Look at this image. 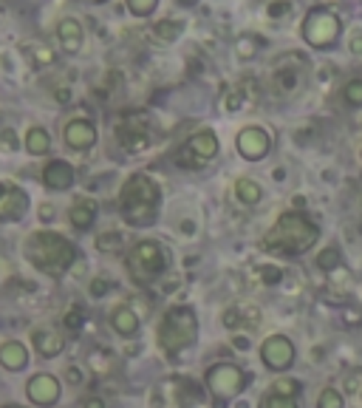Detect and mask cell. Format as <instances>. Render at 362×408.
Wrapping results in <instances>:
<instances>
[{
    "label": "cell",
    "mask_w": 362,
    "mask_h": 408,
    "mask_svg": "<svg viewBox=\"0 0 362 408\" xmlns=\"http://www.w3.org/2000/svg\"><path fill=\"white\" fill-rule=\"evenodd\" d=\"M320 238V227H317L308 216L303 213H283L275 227L263 235V250L278 253V256H300L308 247H314Z\"/></svg>",
    "instance_id": "1"
},
{
    "label": "cell",
    "mask_w": 362,
    "mask_h": 408,
    "mask_svg": "<svg viewBox=\"0 0 362 408\" xmlns=\"http://www.w3.org/2000/svg\"><path fill=\"white\" fill-rule=\"evenodd\" d=\"M159 201H162L159 185L145 173H136L122 185L119 193L122 219L133 227H150L159 216Z\"/></svg>",
    "instance_id": "2"
},
{
    "label": "cell",
    "mask_w": 362,
    "mask_h": 408,
    "mask_svg": "<svg viewBox=\"0 0 362 408\" xmlns=\"http://www.w3.org/2000/svg\"><path fill=\"white\" fill-rule=\"evenodd\" d=\"M26 256L40 272H49V275L60 278L74 264L77 250L68 238H63L52 230H40L26 241Z\"/></svg>",
    "instance_id": "3"
},
{
    "label": "cell",
    "mask_w": 362,
    "mask_h": 408,
    "mask_svg": "<svg viewBox=\"0 0 362 408\" xmlns=\"http://www.w3.org/2000/svg\"><path fill=\"white\" fill-rule=\"evenodd\" d=\"M198 338V320L190 306H173L159 326V343L167 354H178L196 343Z\"/></svg>",
    "instance_id": "4"
},
{
    "label": "cell",
    "mask_w": 362,
    "mask_h": 408,
    "mask_svg": "<svg viewBox=\"0 0 362 408\" xmlns=\"http://www.w3.org/2000/svg\"><path fill=\"white\" fill-rule=\"evenodd\" d=\"M167 267V253L159 241H139L127 256V269L139 283L156 281Z\"/></svg>",
    "instance_id": "5"
},
{
    "label": "cell",
    "mask_w": 362,
    "mask_h": 408,
    "mask_svg": "<svg viewBox=\"0 0 362 408\" xmlns=\"http://www.w3.org/2000/svg\"><path fill=\"white\" fill-rule=\"evenodd\" d=\"M308 71V60L297 52H289L272 65V91L278 97H294L303 88V79Z\"/></svg>",
    "instance_id": "6"
},
{
    "label": "cell",
    "mask_w": 362,
    "mask_h": 408,
    "mask_svg": "<svg viewBox=\"0 0 362 408\" xmlns=\"http://www.w3.org/2000/svg\"><path fill=\"white\" fill-rule=\"evenodd\" d=\"M343 23L331 9H311L303 20V40L311 49H331L340 40Z\"/></svg>",
    "instance_id": "7"
},
{
    "label": "cell",
    "mask_w": 362,
    "mask_h": 408,
    "mask_svg": "<svg viewBox=\"0 0 362 408\" xmlns=\"http://www.w3.org/2000/svg\"><path fill=\"white\" fill-rule=\"evenodd\" d=\"M215 153H218V136L212 131H198L175 150V162L181 168L198 171V168L207 165L210 159H215Z\"/></svg>",
    "instance_id": "8"
},
{
    "label": "cell",
    "mask_w": 362,
    "mask_h": 408,
    "mask_svg": "<svg viewBox=\"0 0 362 408\" xmlns=\"http://www.w3.org/2000/svg\"><path fill=\"white\" fill-rule=\"evenodd\" d=\"M246 386V375L233 363H215L207 372V389L218 397V400H233L244 391Z\"/></svg>",
    "instance_id": "9"
},
{
    "label": "cell",
    "mask_w": 362,
    "mask_h": 408,
    "mask_svg": "<svg viewBox=\"0 0 362 408\" xmlns=\"http://www.w3.org/2000/svg\"><path fill=\"white\" fill-rule=\"evenodd\" d=\"M260 357H263V363L269 366V369L283 372L294 363V346H292V340L286 335H272V338L263 340Z\"/></svg>",
    "instance_id": "10"
},
{
    "label": "cell",
    "mask_w": 362,
    "mask_h": 408,
    "mask_svg": "<svg viewBox=\"0 0 362 408\" xmlns=\"http://www.w3.org/2000/svg\"><path fill=\"white\" fill-rule=\"evenodd\" d=\"M116 136H119V145L127 150V153H139L150 145V134H148V125L145 119L139 116H125L116 128Z\"/></svg>",
    "instance_id": "11"
},
{
    "label": "cell",
    "mask_w": 362,
    "mask_h": 408,
    "mask_svg": "<svg viewBox=\"0 0 362 408\" xmlns=\"http://www.w3.org/2000/svg\"><path fill=\"white\" fill-rule=\"evenodd\" d=\"M29 210V198L15 182H0V221H17Z\"/></svg>",
    "instance_id": "12"
},
{
    "label": "cell",
    "mask_w": 362,
    "mask_h": 408,
    "mask_svg": "<svg viewBox=\"0 0 362 408\" xmlns=\"http://www.w3.org/2000/svg\"><path fill=\"white\" fill-rule=\"evenodd\" d=\"M235 145H238V153H241L244 159L258 162V159H263V156L269 153V148H272V136H269L263 128L249 125V128H244V131L238 134Z\"/></svg>",
    "instance_id": "13"
},
{
    "label": "cell",
    "mask_w": 362,
    "mask_h": 408,
    "mask_svg": "<svg viewBox=\"0 0 362 408\" xmlns=\"http://www.w3.org/2000/svg\"><path fill=\"white\" fill-rule=\"evenodd\" d=\"M26 394L34 405H54L60 400V383L52 375H34L26 386Z\"/></svg>",
    "instance_id": "14"
},
{
    "label": "cell",
    "mask_w": 362,
    "mask_h": 408,
    "mask_svg": "<svg viewBox=\"0 0 362 408\" xmlns=\"http://www.w3.org/2000/svg\"><path fill=\"white\" fill-rule=\"evenodd\" d=\"M63 136H65V145L74 148V150H88L97 142V131L88 119H71L63 131Z\"/></svg>",
    "instance_id": "15"
},
{
    "label": "cell",
    "mask_w": 362,
    "mask_h": 408,
    "mask_svg": "<svg viewBox=\"0 0 362 408\" xmlns=\"http://www.w3.org/2000/svg\"><path fill=\"white\" fill-rule=\"evenodd\" d=\"M42 182H45V187H52V190H68L74 185V168L63 159H54V162L45 165Z\"/></svg>",
    "instance_id": "16"
},
{
    "label": "cell",
    "mask_w": 362,
    "mask_h": 408,
    "mask_svg": "<svg viewBox=\"0 0 362 408\" xmlns=\"http://www.w3.org/2000/svg\"><path fill=\"white\" fill-rule=\"evenodd\" d=\"M0 366H3V369H9V372L26 369V366H29V352H26V346H23V343H15V340L3 343V346H0Z\"/></svg>",
    "instance_id": "17"
},
{
    "label": "cell",
    "mask_w": 362,
    "mask_h": 408,
    "mask_svg": "<svg viewBox=\"0 0 362 408\" xmlns=\"http://www.w3.org/2000/svg\"><path fill=\"white\" fill-rule=\"evenodd\" d=\"M57 37H60V46H63L68 54H77L79 46H82V26H79L74 17H65V20H60V26H57Z\"/></svg>",
    "instance_id": "18"
},
{
    "label": "cell",
    "mask_w": 362,
    "mask_h": 408,
    "mask_svg": "<svg viewBox=\"0 0 362 408\" xmlns=\"http://www.w3.org/2000/svg\"><path fill=\"white\" fill-rule=\"evenodd\" d=\"M34 346H37V352L42 354V357H57L60 352H63V346H65V340L57 335V332H52V329H40V332H34Z\"/></svg>",
    "instance_id": "19"
},
{
    "label": "cell",
    "mask_w": 362,
    "mask_h": 408,
    "mask_svg": "<svg viewBox=\"0 0 362 408\" xmlns=\"http://www.w3.org/2000/svg\"><path fill=\"white\" fill-rule=\"evenodd\" d=\"M94 216H97V204L88 201V198H79L74 207L68 210V221H71L77 230H88L90 221H94Z\"/></svg>",
    "instance_id": "20"
},
{
    "label": "cell",
    "mask_w": 362,
    "mask_h": 408,
    "mask_svg": "<svg viewBox=\"0 0 362 408\" xmlns=\"http://www.w3.org/2000/svg\"><path fill=\"white\" fill-rule=\"evenodd\" d=\"M111 326L119 332V335H133L136 329H139V317H136V312L133 309H127V306H119V309H113L111 312Z\"/></svg>",
    "instance_id": "21"
},
{
    "label": "cell",
    "mask_w": 362,
    "mask_h": 408,
    "mask_svg": "<svg viewBox=\"0 0 362 408\" xmlns=\"http://www.w3.org/2000/svg\"><path fill=\"white\" fill-rule=\"evenodd\" d=\"M52 148V139H49V131L45 128H31L26 134V150L34 153V156H42V153H49Z\"/></svg>",
    "instance_id": "22"
},
{
    "label": "cell",
    "mask_w": 362,
    "mask_h": 408,
    "mask_svg": "<svg viewBox=\"0 0 362 408\" xmlns=\"http://www.w3.org/2000/svg\"><path fill=\"white\" fill-rule=\"evenodd\" d=\"M235 196H238V201H244V204H258L260 201V185L258 182H252V179H238L235 182Z\"/></svg>",
    "instance_id": "23"
},
{
    "label": "cell",
    "mask_w": 362,
    "mask_h": 408,
    "mask_svg": "<svg viewBox=\"0 0 362 408\" xmlns=\"http://www.w3.org/2000/svg\"><path fill=\"white\" fill-rule=\"evenodd\" d=\"M181 31H184V23H181V20H162L153 29V34L162 40V43H173L175 37H181Z\"/></svg>",
    "instance_id": "24"
},
{
    "label": "cell",
    "mask_w": 362,
    "mask_h": 408,
    "mask_svg": "<svg viewBox=\"0 0 362 408\" xmlns=\"http://www.w3.org/2000/svg\"><path fill=\"white\" fill-rule=\"evenodd\" d=\"M26 52L34 57V65L37 68H45V65L54 63V52L49 46H42V43H26Z\"/></svg>",
    "instance_id": "25"
},
{
    "label": "cell",
    "mask_w": 362,
    "mask_h": 408,
    "mask_svg": "<svg viewBox=\"0 0 362 408\" xmlns=\"http://www.w3.org/2000/svg\"><path fill=\"white\" fill-rule=\"evenodd\" d=\"M90 366H94V372H97V375H108V372L113 369V354L105 352V349L90 352Z\"/></svg>",
    "instance_id": "26"
},
{
    "label": "cell",
    "mask_w": 362,
    "mask_h": 408,
    "mask_svg": "<svg viewBox=\"0 0 362 408\" xmlns=\"http://www.w3.org/2000/svg\"><path fill=\"white\" fill-rule=\"evenodd\" d=\"M343 97L348 105L359 108L362 105V79H348V83L343 86Z\"/></svg>",
    "instance_id": "27"
},
{
    "label": "cell",
    "mask_w": 362,
    "mask_h": 408,
    "mask_svg": "<svg viewBox=\"0 0 362 408\" xmlns=\"http://www.w3.org/2000/svg\"><path fill=\"white\" fill-rule=\"evenodd\" d=\"M258 43H260V40H258V37H249V34L238 37V46H235L238 57H241V60H249V57H255V54H258Z\"/></svg>",
    "instance_id": "28"
},
{
    "label": "cell",
    "mask_w": 362,
    "mask_h": 408,
    "mask_svg": "<svg viewBox=\"0 0 362 408\" xmlns=\"http://www.w3.org/2000/svg\"><path fill=\"white\" fill-rule=\"evenodd\" d=\"M317 267H320V269H326V272L337 269V267H340V250H337V247H329V250H323L320 256H317Z\"/></svg>",
    "instance_id": "29"
},
{
    "label": "cell",
    "mask_w": 362,
    "mask_h": 408,
    "mask_svg": "<svg viewBox=\"0 0 362 408\" xmlns=\"http://www.w3.org/2000/svg\"><path fill=\"white\" fill-rule=\"evenodd\" d=\"M317 408H343V397L337 389H323L317 397Z\"/></svg>",
    "instance_id": "30"
},
{
    "label": "cell",
    "mask_w": 362,
    "mask_h": 408,
    "mask_svg": "<svg viewBox=\"0 0 362 408\" xmlns=\"http://www.w3.org/2000/svg\"><path fill=\"white\" fill-rule=\"evenodd\" d=\"M156 6H159V0H127V9H130L136 17H148V15H153Z\"/></svg>",
    "instance_id": "31"
},
{
    "label": "cell",
    "mask_w": 362,
    "mask_h": 408,
    "mask_svg": "<svg viewBox=\"0 0 362 408\" xmlns=\"http://www.w3.org/2000/svg\"><path fill=\"white\" fill-rule=\"evenodd\" d=\"M263 408H297V402H294V397H281L272 391L263 397Z\"/></svg>",
    "instance_id": "32"
},
{
    "label": "cell",
    "mask_w": 362,
    "mask_h": 408,
    "mask_svg": "<svg viewBox=\"0 0 362 408\" xmlns=\"http://www.w3.org/2000/svg\"><path fill=\"white\" fill-rule=\"evenodd\" d=\"M260 281L266 283V287H275V283L283 281V269H278V267H260Z\"/></svg>",
    "instance_id": "33"
},
{
    "label": "cell",
    "mask_w": 362,
    "mask_h": 408,
    "mask_svg": "<svg viewBox=\"0 0 362 408\" xmlns=\"http://www.w3.org/2000/svg\"><path fill=\"white\" fill-rule=\"evenodd\" d=\"M275 394H281V397H297V391H300V383L297 380H278L275 383V389H272Z\"/></svg>",
    "instance_id": "34"
},
{
    "label": "cell",
    "mask_w": 362,
    "mask_h": 408,
    "mask_svg": "<svg viewBox=\"0 0 362 408\" xmlns=\"http://www.w3.org/2000/svg\"><path fill=\"white\" fill-rule=\"evenodd\" d=\"M345 391H348V394L362 391V369H351V372H348V377H345Z\"/></svg>",
    "instance_id": "35"
},
{
    "label": "cell",
    "mask_w": 362,
    "mask_h": 408,
    "mask_svg": "<svg viewBox=\"0 0 362 408\" xmlns=\"http://www.w3.org/2000/svg\"><path fill=\"white\" fill-rule=\"evenodd\" d=\"M289 9H292L289 0H275V3H269V17H281V15H286Z\"/></svg>",
    "instance_id": "36"
},
{
    "label": "cell",
    "mask_w": 362,
    "mask_h": 408,
    "mask_svg": "<svg viewBox=\"0 0 362 408\" xmlns=\"http://www.w3.org/2000/svg\"><path fill=\"white\" fill-rule=\"evenodd\" d=\"M111 244H113V247H116V244H119V235L116 233H105V235H100V241H97V247L102 250V253H111L108 247H111Z\"/></svg>",
    "instance_id": "37"
},
{
    "label": "cell",
    "mask_w": 362,
    "mask_h": 408,
    "mask_svg": "<svg viewBox=\"0 0 362 408\" xmlns=\"http://www.w3.org/2000/svg\"><path fill=\"white\" fill-rule=\"evenodd\" d=\"M108 292V281L105 278H94V281H90V295H94V298H102Z\"/></svg>",
    "instance_id": "38"
},
{
    "label": "cell",
    "mask_w": 362,
    "mask_h": 408,
    "mask_svg": "<svg viewBox=\"0 0 362 408\" xmlns=\"http://www.w3.org/2000/svg\"><path fill=\"white\" fill-rule=\"evenodd\" d=\"M348 49H351V54H362V31H351Z\"/></svg>",
    "instance_id": "39"
},
{
    "label": "cell",
    "mask_w": 362,
    "mask_h": 408,
    "mask_svg": "<svg viewBox=\"0 0 362 408\" xmlns=\"http://www.w3.org/2000/svg\"><path fill=\"white\" fill-rule=\"evenodd\" d=\"M79 323H82V309H79V306H74V309L65 315V326H71V329H77Z\"/></svg>",
    "instance_id": "40"
},
{
    "label": "cell",
    "mask_w": 362,
    "mask_h": 408,
    "mask_svg": "<svg viewBox=\"0 0 362 408\" xmlns=\"http://www.w3.org/2000/svg\"><path fill=\"white\" fill-rule=\"evenodd\" d=\"M241 102H244V94L241 91H230V97L223 100V105L230 108V111H235V108H241Z\"/></svg>",
    "instance_id": "41"
},
{
    "label": "cell",
    "mask_w": 362,
    "mask_h": 408,
    "mask_svg": "<svg viewBox=\"0 0 362 408\" xmlns=\"http://www.w3.org/2000/svg\"><path fill=\"white\" fill-rule=\"evenodd\" d=\"M345 323H348V326H359V323H362V312H359L356 306H348V309H345Z\"/></svg>",
    "instance_id": "42"
},
{
    "label": "cell",
    "mask_w": 362,
    "mask_h": 408,
    "mask_svg": "<svg viewBox=\"0 0 362 408\" xmlns=\"http://www.w3.org/2000/svg\"><path fill=\"white\" fill-rule=\"evenodd\" d=\"M82 408H105V402H102L100 397H88V400L82 402Z\"/></svg>",
    "instance_id": "43"
},
{
    "label": "cell",
    "mask_w": 362,
    "mask_h": 408,
    "mask_svg": "<svg viewBox=\"0 0 362 408\" xmlns=\"http://www.w3.org/2000/svg\"><path fill=\"white\" fill-rule=\"evenodd\" d=\"M68 380L71 383H79V369H74V366H71V369H68Z\"/></svg>",
    "instance_id": "44"
},
{
    "label": "cell",
    "mask_w": 362,
    "mask_h": 408,
    "mask_svg": "<svg viewBox=\"0 0 362 408\" xmlns=\"http://www.w3.org/2000/svg\"><path fill=\"white\" fill-rule=\"evenodd\" d=\"M235 346H238V349H246L249 343H246V338H235Z\"/></svg>",
    "instance_id": "45"
},
{
    "label": "cell",
    "mask_w": 362,
    "mask_h": 408,
    "mask_svg": "<svg viewBox=\"0 0 362 408\" xmlns=\"http://www.w3.org/2000/svg\"><path fill=\"white\" fill-rule=\"evenodd\" d=\"M178 3H184V6H193V3H196V0H178Z\"/></svg>",
    "instance_id": "46"
},
{
    "label": "cell",
    "mask_w": 362,
    "mask_h": 408,
    "mask_svg": "<svg viewBox=\"0 0 362 408\" xmlns=\"http://www.w3.org/2000/svg\"><path fill=\"white\" fill-rule=\"evenodd\" d=\"M3 408H23V405H3Z\"/></svg>",
    "instance_id": "47"
},
{
    "label": "cell",
    "mask_w": 362,
    "mask_h": 408,
    "mask_svg": "<svg viewBox=\"0 0 362 408\" xmlns=\"http://www.w3.org/2000/svg\"><path fill=\"white\" fill-rule=\"evenodd\" d=\"M90 3H105V0H90Z\"/></svg>",
    "instance_id": "48"
}]
</instances>
